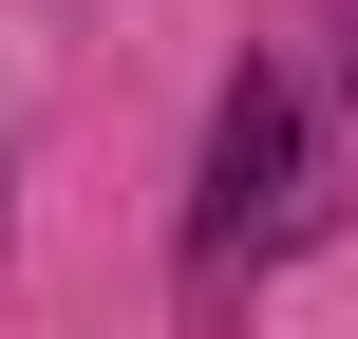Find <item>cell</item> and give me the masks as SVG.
<instances>
[{
	"instance_id": "1",
	"label": "cell",
	"mask_w": 358,
	"mask_h": 339,
	"mask_svg": "<svg viewBox=\"0 0 358 339\" xmlns=\"http://www.w3.org/2000/svg\"><path fill=\"white\" fill-rule=\"evenodd\" d=\"M283 170H302V113L245 75L227 94V132H208V245H245V226H283Z\"/></svg>"
}]
</instances>
